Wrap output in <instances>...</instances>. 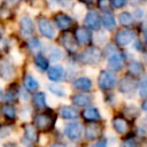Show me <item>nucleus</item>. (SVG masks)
I'll return each instance as SVG.
<instances>
[{
	"label": "nucleus",
	"instance_id": "1",
	"mask_svg": "<svg viewBox=\"0 0 147 147\" xmlns=\"http://www.w3.org/2000/svg\"><path fill=\"white\" fill-rule=\"evenodd\" d=\"M98 84H99V87L101 90H105V91L111 90L116 84V77L113 72L107 71V70H102L99 75Z\"/></svg>",
	"mask_w": 147,
	"mask_h": 147
},
{
	"label": "nucleus",
	"instance_id": "2",
	"mask_svg": "<svg viewBox=\"0 0 147 147\" xmlns=\"http://www.w3.org/2000/svg\"><path fill=\"white\" fill-rule=\"evenodd\" d=\"M79 59L85 64H96L101 60V52L98 48L91 47V48H87L86 51H84L80 54Z\"/></svg>",
	"mask_w": 147,
	"mask_h": 147
},
{
	"label": "nucleus",
	"instance_id": "3",
	"mask_svg": "<svg viewBox=\"0 0 147 147\" xmlns=\"http://www.w3.org/2000/svg\"><path fill=\"white\" fill-rule=\"evenodd\" d=\"M33 122H34V126L37 127V130L46 131V130H49L53 126L54 119H53V117L49 114L42 113V114L36 115Z\"/></svg>",
	"mask_w": 147,
	"mask_h": 147
},
{
	"label": "nucleus",
	"instance_id": "4",
	"mask_svg": "<svg viewBox=\"0 0 147 147\" xmlns=\"http://www.w3.org/2000/svg\"><path fill=\"white\" fill-rule=\"evenodd\" d=\"M133 39H134V31L133 30H129V29L121 30L115 36V41L121 47H124V46L129 45Z\"/></svg>",
	"mask_w": 147,
	"mask_h": 147
},
{
	"label": "nucleus",
	"instance_id": "5",
	"mask_svg": "<svg viewBox=\"0 0 147 147\" xmlns=\"http://www.w3.org/2000/svg\"><path fill=\"white\" fill-rule=\"evenodd\" d=\"M82 131H83V127H82V124L78 123V122H71L69 123L67 126H65V136L70 139V140H78L82 136Z\"/></svg>",
	"mask_w": 147,
	"mask_h": 147
},
{
	"label": "nucleus",
	"instance_id": "6",
	"mask_svg": "<svg viewBox=\"0 0 147 147\" xmlns=\"http://www.w3.org/2000/svg\"><path fill=\"white\" fill-rule=\"evenodd\" d=\"M38 28H39L40 33L48 39H52L55 36V30H54L52 23L47 18H39L38 20Z\"/></svg>",
	"mask_w": 147,
	"mask_h": 147
},
{
	"label": "nucleus",
	"instance_id": "7",
	"mask_svg": "<svg viewBox=\"0 0 147 147\" xmlns=\"http://www.w3.org/2000/svg\"><path fill=\"white\" fill-rule=\"evenodd\" d=\"M125 57L122 53H113L108 59V67L114 71H118L124 65Z\"/></svg>",
	"mask_w": 147,
	"mask_h": 147
},
{
	"label": "nucleus",
	"instance_id": "8",
	"mask_svg": "<svg viewBox=\"0 0 147 147\" xmlns=\"http://www.w3.org/2000/svg\"><path fill=\"white\" fill-rule=\"evenodd\" d=\"M85 24L87 28H90L92 30H98L101 25V20H100L99 14L95 10L88 11L85 16Z\"/></svg>",
	"mask_w": 147,
	"mask_h": 147
},
{
	"label": "nucleus",
	"instance_id": "9",
	"mask_svg": "<svg viewBox=\"0 0 147 147\" xmlns=\"http://www.w3.org/2000/svg\"><path fill=\"white\" fill-rule=\"evenodd\" d=\"M75 39L79 45H88L92 40L91 32L85 28H78L75 31Z\"/></svg>",
	"mask_w": 147,
	"mask_h": 147
},
{
	"label": "nucleus",
	"instance_id": "10",
	"mask_svg": "<svg viewBox=\"0 0 147 147\" xmlns=\"http://www.w3.org/2000/svg\"><path fill=\"white\" fill-rule=\"evenodd\" d=\"M136 88H137V83L131 77L122 78V80L119 82V91L124 94H132Z\"/></svg>",
	"mask_w": 147,
	"mask_h": 147
},
{
	"label": "nucleus",
	"instance_id": "11",
	"mask_svg": "<svg viewBox=\"0 0 147 147\" xmlns=\"http://www.w3.org/2000/svg\"><path fill=\"white\" fill-rule=\"evenodd\" d=\"M54 22H55V24L57 25V28L59 29H61V30H68V29H70L71 26H72V20H71V17H69L68 15H65V14H62V13H60V14H57L55 17H54Z\"/></svg>",
	"mask_w": 147,
	"mask_h": 147
},
{
	"label": "nucleus",
	"instance_id": "12",
	"mask_svg": "<svg viewBox=\"0 0 147 147\" xmlns=\"http://www.w3.org/2000/svg\"><path fill=\"white\" fill-rule=\"evenodd\" d=\"M113 127L115 129V131L117 133L124 134L129 131L130 125H129V122H127L126 118L117 116V117H114V119H113Z\"/></svg>",
	"mask_w": 147,
	"mask_h": 147
},
{
	"label": "nucleus",
	"instance_id": "13",
	"mask_svg": "<svg viewBox=\"0 0 147 147\" xmlns=\"http://www.w3.org/2000/svg\"><path fill=\"white\" fill-rule=\"evenodd\" d=\"M20 30L22 32V34L24 36H30L33 33L34 28H33V23L32 20L29 16H23L20 21Z\"/></svg>",
	"mask_w": 147,
	"mask_h": 147
},
{
	"label": "nucleus",
	"instance_id": "14",
	"mask_svg": "<svg viewBox=\"0 0 147 147\" xmlns=\"http://www.w3.org/2000/svg\"><path fill=\"white\" fill-rule=\"evenodd\" d=\"M15 69L13 64H10L7 60H2L0 62V77L3 79H10L14 76Z\"/></svg>",
	"mask_w": 147,
	"mask_h": 147
},
{
	"label": "nucleus",
	"instance_id": "15",
	"mask_svg": "<svg viewBox=\"0 0 147 147\" xmlns=\"http://www.w3.org/2000/svg\"><path fill=\"white\" fill-rule=\"evenodd\" d=\"M63 75H64V70L61 65H52L51 68H48L47 70V76L53 82H59L63 78Z\"/></svg>",
	"mask_w": 147,
	"mask_h": 147
},
{
	"label": "nucleus",
	"instance_id": "16",
	"mask_svg": "<svg viewBox=\"0 0 147 147\" xmlns=\"http://www.w3.org/2000/svg\"><path fill=\"white\" fill-rule=\"evenodd\" d=\"M71 100H72V103L78 107H86L92 101V96L87 93H78L72 95Z\"/></svg>",
	"mask_w": 147,
	"mask_h": 147
},
{
	"label": "nucleus",
	"instance_id": "17",
	"mask_svg": "<svg viewBox=\"0 0 147 147\" xmlns=\"http://www.w3.org/2000/svg\"><path fill=\"white\" fill-rule=\"evenodd\" d=\"M72 86L76 90H78V91L85 92V91H88L92 87V82L87 77H79V78H77V79L74 80Z\"/></svg>",
	"mask_w": 147,
	"mask_h": 147
},
{
	"label": "nucleus",
	"instance_id": "18",
	"mask_svg": "<svg viewBox=\"0 0 147 147\" xmlns=\"http://www.w3.org/2000/svg\"><path fill=\"white\" fill-rule=\"evenodd\" d=\"M82 116L83 118L86 121V122H98L101 119V116H100V113L96 108H86L83 113H82Z\"/></svg>",
	"mask_w": 147,
	"mask_h": 147
},
{
	"label": "nucleus",
	"instance_id": "19",
	"mask_svg": "<svg viewBox=\"0 0 147 147\" xmlns=\"http://www.w3.org/2000/svg\"><path fill=\"white\" fill-rule=\"evenodd\" d=\"M100 134H101V126H100L99 124H95V122H93L92 124H90V125L86 127V131H85V137H86V139L93 140V139L99 138Z\"/></svg>",
	"mask_w": 147,
	"mask_h": 147
},
{
	"label": "nucleus",
	"instance_id": "20",
	"mask_svg": "<svg viewBox=\"0 0 147 147\" xmlns=\"http://www.w3.org/2000/svg\"><path fill=\"white\" fill-rule=\"evenodd\" d=\"M102 24L107 30H114L116 26V21L114 15L110 11L105 10V13L102 14Z\"/></svg>",
	"mask_w": 147,
	"mask_h": 147
},
{
	"label": "nucleus",
	"instance_id": "21",
	"mask_svg": "<svg viewBox=\"0 0 147 147\" xmlns=\"http://www.w3.org/2000/svg\"><path fill=\"white\" fill-rule=\"evenodd\" d=\"M61 44L64 46L65 49H68L69 52H74L76 49V44L74 40V37L69 33H64L61 37Z\"/></svg>",
	"mask_w": 147,
	"mask_h": 147
},
{
	"label": "nucleus",
	"instance_id": "22",
	"mask_svg": "<svg viewBox=\"0 0 147 147\" xmlns=\"http://www.w3.org/2000/svg\"><path fill=\"white\" fill-rule=\"evenodd\" d=\"M60 114L65 119H76L78 117V111L74 107H70V106L62 107L60 110Z\"/></svg>",
	"mask_w": 147,
	"mask_h": 147
},
{
	"label": "nucleus",
	"instance_id": "23",
	"mask_svg": "<svg viewBox=\"0 0 147 147\" xmlns=\"http://www.w3.org/2000/svg\"><path fill=\"white\" fill-rule=\"evenodd\" d=\"M23 83H24L25 88L29 90V91H36V90L39 87L38 80L34 79L31 75H25V76H24V79H23Z\"/></svg>",
	"mask_w": 147,
	"mask_h": 147
},
{
	"label": "nucleus",
	"instance_id": "24",
	"mask_svg": "<svg viewBox=\"0 0 147 147\" xmlns=\"http://www.w3.org/2000/svg\"><path fill=\"white\" fill-rule=\"evenodd\" d=\"M144 71V67L140 62L138 61H131L130 64H129V72L132 75V76H139L141 75Z\"/></svg>",
	"mask_w": 147,
	"mask_h": 147
},
{
	"label": "nucleus",
	"instance_id": "25",
	"mask_svg": "<svg viewBox=\"0 0 147 147\" xmlns=\"http://www.w3.org/2000/svg\"><path fill=\"white\" fill-rule=\"evenodd\" d=\"M118 21L123 26H130L133 24V17L129 11H123L118 16Z\"/></svg>",
	"mask_w": 147,
	"mask_h": 147
},
{
	"label": "nucleus",
	"instance_id": "26",
	"mask_svg": "<svg viewBox=\"0 0 147 147\" xmlns=\"http://www.w3.org/2000/svg\"><path fill=\"white\" fill-rule=\"evenodd\" d=\"M33 103L36 106V108L38 109H44L46 107V96L42 92H38L34 96H33Z\"/></svg>",
	"mask_w": 147,
	"mask_h": 147
},
{
	"label": "nucleus",
	"instance_id": "27",
	"mask_svg": "<svg viewBox=\"0 0 147 147\" xmlns=\"http://www.w3.org/2000/svg\"><path fill=\"white\" fill-rule=\"evenodd\" d=\"M38 138V134H37V127L36 126H32V125H28L25 127V139L30 142H34Z\"/></svg>",
	"mask_w": 147,
	"mask_h": 147
},
{
	"label": "nucleus",
	"instance_id": "28",
	"mask_svg": "<svg viewBox=\"0 0 147 147\" xmlns=\"http://www.w3.org/2000/svg\"><path fill=\"white\" fill-rule=\"evenodd\" d=\"M34 64L40 69V70H46L48 68V60L42 55V54H37L34 56Z\"/></svg>",
	"mask_w": 147,
	"mask_h": 147
},
{
	"label": "nucleus",
	"instance_id": "29",
	"mask_svg": "<svg viewBox=\"0 0 147 147\" xmlns=\"http://www.w3.org/2000/svg\"><path fill=\"white\" fill-rule=\"evenodd\" d=\"M1 114L7 118V119H13L16 115V110L13 106L10 105H5L1 107Z\"/></svg>",
	"mask_w": 147,
	"mask_h": 147
},
{
	"label": "nucleus",
	"instance_id": "30",
	"mask_svg": "<svg viewBox=\"0 0 147 147\" xmlns=\"http://www.w3.org/2000/svg\"><path fill=\"white\" fill-rule=\"evenodd\" d=\"M139 94L142 98H147V75L142 78V80L139 83Z\"/></svg>",
	"mask_w": 147,
	"mask_h": 147
},
{
	"label": "nucleus",
	"instance_id": "31",
	"mask_svg": "<svg viewBox=\"0 0 147 147\" xmlns=\"http://www.w3.org/2000/svg\"><path fill=\"white\" fill-rule=\"evenodd\" d=\"M49 59L52 61H59L62 59V52L56 47H51L49 51Z\"/></svg>",
	"mask_w": 147,
	"mask_h": 147
},
{
	"label": "nucleus",
	"instance_id": "32",
	"mask_svg": "<svg viewBox=\"0 0 147 147\" xmlns=\"http://www.w3.org/2000/svg\"><path fill=\"white\" fill-rule=\"evenodd\" d=\"M49 91H51L53 94L59 95V96H64V95H65L64 90H63L61 86H59V85H49Z\"/></svg>",
	"mask_w": 147,
	"mask_h": 147
},
{
	"label": "nucleus",
	"instance_id": "33",
	"mask_svg": "<svg viewBox=\"0 0 147 147\" xmlns=\"http://www.w3.org/2000/svg\"><path fill=\"white\" fill-rule=\"evenodd\" d=\"M28 45H29V48L32 49V51H37V49L40 48V41H39L37 38L30 39L29 42H28Z\"/></svg>",
	"mask_w": 147,
	"mask_h": 147
},
{
	"label": "nucleus",
	"instance_id": "34",
	"mask_svg": "<svg viewBox=\"0 0 147 147\" xmlns=\"http://www.w3.org/2000/svg\"><path fill=\"white\" fill-rule=\"evenodd\" d=\"M121 147H138V145L133 139H126L122 142Z\"/></svg>",
	"mask_w": 147,
	"mask_h": 147
},
{
	"label": "nucleus",
	"instance_id": "35",
	"mask_svg": "<svg viewBox=\"0 0 147 147\" xmlns=\"http://www.w3.org/2000/svg\"><path fill=\"white\" fill-rule=\"evenodd\" d=\"M16 99V93H14L13 91H8L7 95H6V101L7 102H14Z\"/></svg>",
	"mask_w": 147,
	"mask_h": 147
},
{
	"label": "nucleus",
	"instance_id": "36",
	"mask_svg": "<svg viewBox=\"0 0 147 147\" xmlns=\"http://www.w3.org/2000/svg\"><path fill=\"white\" fill-rule=\"evenodd\" d=\"M126 3V0H111V5L115 8H121Z\"/></svg>",
	"mask_w": 147,
	"mask_h": 147
},
{
	"label": "nucleus",
	"instance_id": "37",
	"mask_svg": "<svg viewBox=\"0 0 147 147\" xmlns=\"http://www.w3.org/2000/svg\"><path fill=\"white\" fill-rule=\"evenodd\" d=\"M99 7L102 10H107L109 7V1L108 0H99Z\"/></svg>",
	"mask_w": 147,
	"mask_h": 147
},
{
	"label": "nucleus",
	"instance_id": "38",
	"mask_svg": "<svg viewBox=\"0 0 147 147\" xmlns=\"http://www.w3.org/2000/svg\"><path fill=\"white\" fill-rule=\"evenodd\" d=\"M92 147H107V140H106V139H100V140L96 141Z\"/></svg>",
	"mask_w": 147,
	"mask_h": 147
},
{
	"label": "nucleus",
	"instance_id": "39",
	"mask_svg": "<svg viewBox=\"0 0 147 147\" xmlns=\"http://www.w3.org/2000/svg\"><path fill=\"white\" fill-rule=\"evenodd\" d=\"M6 49H7V42L5 40L0 39V53L3 52V51H6Z\"/></svg>",
	"mask_w": 147,
	"mask_h": 147
},
{
	"label": "nucleus",
	"instance_id": "40",
	"mask_svg": "<svg viewBox=\"0 0 147 147\" xmlns=\"http://www.w3.org/2000/svg\"><path fill=\"white\" fill-rule=\"evenodd\" d=\"M141 109L145 110V111H147V100H145V101L141 103Z\"/></svg>",
	"mask_w": 147,
	"mask_h": 147
},
{
	"label": "nucleus",
	"instance_id": "41",
	"mask_svg": "<svg viewBox=\"0 0 147 147\" xmlns=\"http://www.w3.org/2000/svg\"><path fill=\"white\" fill-rule=\"evenodd\" d=\"M134 13H136V16H137V17H141V16H144V11H142V10H136Z\"/></svg>",
	"mask_w": 147,
	"mask_h": 147
},
{
	"label": "nucleus",
	"instance_id": "42",
	"mask_svg": "<svg viewBox=\"0 0 147 147\" xmlns=\"http://www.w3.org/2000/svg\"><path fill=\"white\" fill-rule=\"evenodd\" d=\"M51 147H64L63 145H61V144H53Z\"/></svg>",
	"mask_w": 147,
	"mask_h": 147
},
{
	"label": "nucleus",
	"instance_id": "43",
	"mask_svg": "<svg viewBox=\"0 0 147 147\" xmlns=\"http://www.w3.org/2000/svg\"><path fill=\"white\" fill-rule=\"evenodd\" d=\"M142 124L146 126V129H147V117H145L144 118V121H142Z\"/></svg>",
	"mask_w": 147,
	"mask_h": 147
},
{
	"label": "nucleus",
	"instance_id": "44",
	"mask_svg": "<svg viewBox=\"0 0 147 147\" xmlns=\"http://www.w3.org/2000/svg\"><path fill=\"white\" fill-rule=\"evenodd\" d=\"M3 33V26H2V24L0 23V36Z\"/></svg>",
	"mask_w": 147,
	"mask_h": 147
},
{
	"label": "nucleus",
	"instance_id": "45",
	"mask_svg": "<svg viewBox=\"0 0 147 147\" xmlns=\"http://www.w3.org/2000/svg\"><path fill=\"white\" fill-rule=\"evenodd\" d=\"M145 39H146V42H147V30L145 31Z\"/></svg>",
	"mask_w": 147,
	"mask_h": 147
},
{
	"label": "nucleus",
	"instance_id": "46",
	"mask_svg": "<svg viewBox=\"0 0 147 147\" xmlns=\"http://www.w3.org/2000/svg\"><path fill=\"white\" fill-rule=\"evenodd\" d=\"M2 99V92H1V90H0V100Z\"/></svg>",
	"mask_w": 147,
	"mask_h": 147
},
{
	"label": "nucleus",
	"instance_id": "47",
	"mask_svg": "<svg viewBox=\"0 0 147 147\" xmlns=\"http://www.w3.org/2000/svg\"><path fill=\"white\" fill-rule=\"evenodd\" d=\"M84 1H86V2H93V0H84Z\"/></svg>",
	"mask_w": 147,
	"mask_h": 147
},
{
	"label": "nucleus",
	"instance_id": "48",
	"mask_svg": "<svg viewBox=\"0 0 147 147\" xmlns=\"http://www.w3.org/2000/svg\"><path fill=\"white\" fill-rule=\"evenodd\" d=\"M13 1H16V0H13Z\"/></svg>",
	"mask_w": 147,
	"mask_h": 147
}]
</instances>
